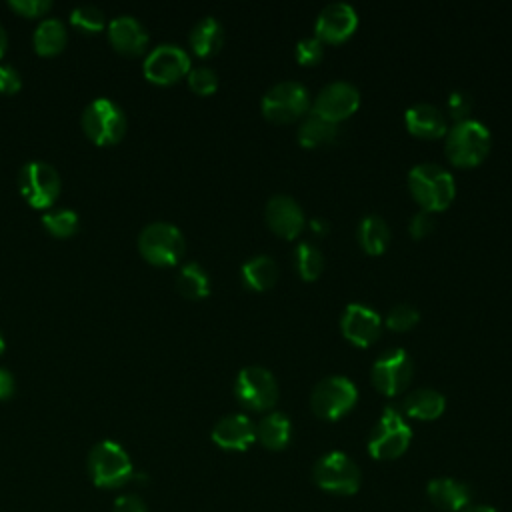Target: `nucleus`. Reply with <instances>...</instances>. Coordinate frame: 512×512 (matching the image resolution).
I'll use <instances>...</instances> for the list:
<instances>
[{
  "instance_id": "f257e3e1",
  "label": "nucleus",
  "mask_w": 512,
  "mask_h": 512,
  "mask_svg": "<svg viewBox=\"0 0 512 512\" xmlns=\"http://www.w3.org/2000/svg\"><path fill=\"white\" fill-rule=\"evenodd\" d=\"M408 186L424 210L446 208L456 192L452 174L436 162H420L412 166L408 172Z\"/></svg>"
},
{
  "instance_id": "f03ea898",
  "label": "nucleus",
  "mask_w": 512,
  "mask_h": 512,
  "mask_svg": "<svg viewBox=\"0 0 512 512\" xmlns=\"http://www.w3.org/2000/svg\"><path fill=\"white\" fill-rule=\"evenodd\" d=\"M88 474L98 488H120L134 476L130 454L114 440H102L88 454Z\"/></svg>"
},
{
  "instance_id": "7ed1b4c3",
  "label": "nucleus",
  "mask_w": 512,
  "mask_h": 512,
  "mask_svg": "<svg viewBox=\"0 0 512 512\" xmlns=\"http://www.w3.org/2000/svg\"><path fill=\"white\" fill-rule=\"evenodd\" d=\"M314 484L334 496H352L360 488V468L344 452L332 450L322 454L312 468Z\"/></svg>"
},
{
  "instance_id": "20e7f679",
  "label": "nucleus",
  "mask_w": 512,
  "mask_h": 512,
  "mask_svg": "<svg viewBox=\"0 0 512 512\" xmlns=\"http://www.w3.org/2000/svg\"><path fill=\"white\" fill-rule=\"evenodd\" d=\"M412 440V428L404 420L402 412L394 406H386L370 430L368 452L376 460H392L406 452Z\"/></svg>"
},
{
  "instance_id": "39448f33",
  "label": "nucleus",
  "mask_w": 512,
  "mask_h": 512,
  "mask_svg": "<svg viewBox=\"0 0 512 512\" xmlns=\"http://www.w3.org/2000/svg\"><path fill=\"white\" fill-rule=\"evenodd\" d=\"M138 250L148 262L156 266H172L182 258L186 250V240L176 224L158 220L146 224L140 230Z\"/></svg>"
},
{
  "instance_id": "423d86ee",
  "label": "nucleus",
  "mask_w": 512,
  "mask_h": 512,
  "mask_svg": "<svg viewBox=\"0 0 512 512\" xmlns=\"http://www.w3.org/2000/svg\"><path fill=\"white\" fill-rule=\"evenodd\" d=\"M80 122L84 134L98 146H112L120 142L128 126L124 110L110 98L92 100L84 108Z\"/></svg>"
},
{
  "instance_id": "0eeeda50",
  "label": "nucleus",
  "mask_w": 512,
  "mask_h": 512,
  "mask_svg": "<svg viewBox=\"0 0 512 512\" xmlns=\"http://www.w3.org/2000/svg\"><path fill=\"white\" fill-rule=\"evenodd\" d=\"M490 148L488 128L474 118L456 122L446 134V154L458 166L478 164Z\"/></svg>"
},
{
  "instance_id": "6e6552de",
  "label": "nucleus",
  "mask_w": 512,
  "mask_h": 512,
  "mask_svg": "<svg viewBox=\"0 0 512 512\" xmlns=\"http://www.w3.org/2000/svg\"><path fill=\"white\" fill-rule=\"evenodd\" d=\"M358 398V390L348 376L330 374L318 380L310 394V406L316 416L324 420H336L344 416Z\"/></svg>"
},
{
  "instance_id": "1a4fd4ad",
  "label": "nucleus",
  "mask_w": 512,
  "mask_h": 512,
  "mask_svg": "<svg viewBox=\"0 0 512 512\" xmlns=\"http://www.w3.org/2000/svg\"><path fill=\"white\" fill-rule=\"evenodd\" d=\"M18 188L24 200L34 208H50L62 188L58 170L42 160H30L20 168Z\"/></svg>"
},
{
  "instance_id": "9d476101",
  "label": "nucleus",
  "mask_w": 512,
  "mask_h": 512,
  "mask_svg": "<svg viewBox=\"0 0 512 512\" xmlns=\"http://www.w3.org/2000/svg\"><path fill=\"white\" fill-rule=\"evenodd\" d=\"M234 394L246 408L268 410L278 400V384L268 368L260 364H248L236 374Z\"/></svg>"
},
{
  "instance_id": "9b49d317",
  "label": "nucleus",
  "mask_w": 512,
  "mask_h": 512,
  "mask_svg": "<svg viewBox=\"0 0 512 512\" xmlns=\"http://www.w3.org/2000/svg\"><path fill=\"white\" fill-rule=\"evenodd\" d=\"M262 112L274 122H292L310 106V94L296 80H282L270 86L262 96Z\"/></svg>"
},
{
  "instance_id": "f8f14e48",
  "label": "nucleus",
  "mask_w": 512,
  "mask_h": 512,
  "mask_svg": "<svg viewBox=\"0 0 512 512\" xmlns=\"http://www.w3.org/2000/svg\"><path fill=\"white\" fill-rule=\"evenodd\" d=\"M144 76L154 84H172L190 70V56L178 44H158L144 58Z\"/></svg>"
},
{
  "instance_id": "ddd939ff",
  "label": "nucleus",
  "mask_w": 512,
  "mask_h": 512,
  "mask_svg": "<svg viewBox=\"0 0 512 512\" xmlns=\"http://www.w3.org/2000/svg\"><path fill=\"white\" fill-rule=\"evenodd\" d=\"M412 368V358L404 348H390L374 360L372 382L382 394L394 396L408 386Z\"/></svg>"
},
{
  "instance_id": "4468645a",
  "label": "nucleus",
  "mask_w": 512,
  "mask_h": 512,
  "mask_svg": "<svg viewBox=\"0 0 512 512\" xmlns=\"http://www.w3.org/2000/svg\"><path fill=\"white\" fill-rule=\"evenodd\" d=\"M358 104H360L358 88L346 80H334V82H328L316 94L312 112L330 122H338L350 116L358 108Z\"/></svg>"
},
{
  "instance_id": "2eb2a0df",
  "label": "nucleus",
  "mask_w": 512,
  "mask_h": 512,
  "mask_svg": "<svg viewBox=\"0 0 512 512\" xmlns=\"http://www.w3.org/2000/svg\"><path fill=\"white\" fill-rule=\"evenodd\" d=\"M340 328L350 342H354L358 346H368L380 336L382 318L368 304L350 302L342 312Z\"/></svg>"
},
{
  "instance_id": "dca6fc26",
  "label": "nucleus",
  "mask_w": 512,
  "mask_h": 512,
  "mask_svg": "<svg viewBox=\"0 0 512 512\" xmlns=\"http://www.w3.org/2000/svg\"><path fill=\"white\" fill-rule=\"evenodd\" d=\"M358 24L356 10L348 2H330L326 4L314 24L316 36L324 42H340L348 38Z\"/></svg>"
},
{
  "instance_id": "f3484780",
  "label": "nucleus",
  "mask_w": 512,
  "mask_h": 512,
  "mask_svg": "<svg viewBox=\"0 0 512 512\" xmlns=\"http://www.w3.org/2000/svg\"><path fill=\"white\" fill-rule=\"evenodd\" d=\"M210 436L224 450H246L256 440V424L246 414H226L214 424Z\"/></svg>"
},
{
  "instance_id": "a211bd4d",
  "label": "nucleus",
  "mask_w": 512,
  "mask_h": 512,
  "mask_svg": "<svg viewBox=\"0 0 512 512\" xmlns=\"http://www.w3.org/2000/svg\"><path fill=\"white\" fill-rule=\"evenodd\" d=\"M266 222L284 238H294L304 226V212L300 204L288 194H274L266 202Z\"/></svg>"
},
{
  "instance_id": "6ab92c4d",
  "label": "nucleus",
  "mask_w": 512,
  "mask_h": 512,
  "mask_svg": "<svg viewBox=\"0 0 512 512\" xmlns=\"http://www.w3.org/2000/svg\"><path fill=\"white\" fill-rule=\"evenodd\" d=\"M110 44L122 54H142L148 44V32L144 24L130 14H120L106 24Z\"/></svg>"
},
{
  "instance_id": "aec40b11",
  "label": "nucleus",
  "mask_w": 512,
  "mask_h": 512,
  "mask_svg": "<svg viewBox=\"0 0 512 512\" xmlns=\"http://www.w3.org/2000/svg\"><path fill=\"white\" fill-rule=\"evenodd\" d=\"M426 496L442 512H462L470 506L472 490L468 484H464L456 478L440 476V478H432L428 482Z\"/></svg>"
},
{
  "instance_id": "412c9836",
  "label": "nucleus",
  "mask_w": 512,
  "mask_h": 512,
  "mask_svg": "<svg viewBox=\"0 0 512 512\" xmlns=\"http://www.w3.org/2000/svg\"><path fill=\"white\" fill-rule=\"evenodd\" d=\"M406 126L412 134L424 138H436L446 132V118L444 114L430 102H416L404 112Z\"/></svg>"
},
{
  "instance_id": "4be33fe9",
  "label": "nucleus",
  "mask_w": 512,
  "mask_h": 512,
  "mask_svg": "<svg viewBox=\"0 0 512 512\" xmlns=\"http://www.w3.org/2000/svg\"><path fill=\"white\" fill-rule=\"evenodd\" d=\"M444 408H446L444 394L428 386L410 390L402 400V410L408 416L420 418V420H434L444 412Z\"/></svg>"
},
{
  "instance_id": "5701e85b",
  "label": "nucleus",
  "mask_w": 512,
  "mask_h": 512,
  "mask_svg": "<svg viewBox=\"0 0 512 512\" xmlns=\"http://www.w3.org/2000/svg\"><path fill=\"white\" fill-rule=\"evenodd\" d=\"M188 40L198 56H212L224 44V28L218 18L204 16L192 26Z\"/></svg>"
},
{
  "instance_id": "b1692460",
  "label": "nucleus",
  "mask_w": 512,
  "mask_h": 512,
  "mask_svg": "<svg viewBox=\"0 0 512 512\" xmlns=\"http://www.w3.org/2000/svg\"><path fill=\"white\" fill-rule=\"evenodd\" d=\"M290 436H292V424L284 412H270L262 416V420L256 424V440L270 450L286 448L290 442Z\"/></svg>"
},
{
  "instance_id": "393cba45",
  "label": "nucleus",
  "mask_w": 512,
  "mask_h": 512,
  "mask_svg": "<svg viewBox=\"0 0 512 512\" xmlns=\"http://www.w3.org/2000/svg\"><path fill=\"white\" fill-rule=\"evenodd\" d=\"M68 34H66V26L60 18H44L32 36L34 48L38 54L42 56H52L58 54L64 46H66Z\"/></svg>"
},
{
  "instance_id": "a878e982",
  "label": "nucleus",
  "mask_w": 512,
  "mask_h": 512,
  "mask_svg": "<svg viewBox=\"0 0 512 512\" xmlns=\"http://www.w3.org/2000/svg\"><path fill=\"white\" fill-rule=\"evenodd\" d=\"M358 242L370 254H380L390 242V226L380 214H366L358 222Z\"/></svg>"
},
{
  "instance_id": "bb28decb",
  "label": "nucleus",
  "mask_w": 512,
  "mask_h": 512,
  "mask_svg": "<svg viewBox=\"0 0 512 512\" xmlns=\"http://www.w3.org/2000/svg\"><path fill=\"white\" fill-rule=\"evenodd\" d=\"M278 278V266L268 254H256L242 264V280L254 290L270 288Z\"/></svg>"
},
{
  "instance_id": "cd10ccee",
  "label": "nucleus",
  "mask_w": 512,
  "mask_h": 512,
  "mask_svg": "<svg viewBox=\"0 0 512 512\" xmlns=\"http://www.w3.org/2000/svg\"><path fill=\"white\" fill-rule=\"evenodd\" d=\"M338 134L336 122H330L314 112H310L298 126V142L302 146H322L330 144Z\"/></svg>"
},
{
  "instance_id": "c85d7f7f",
  "label": "nucleus",
  "mask_w": 512,
  "mask_h": 512,
  "mask_svg": "<svg viewBox=\"0 0 512 512\" xmlns=\"http://www.w3.org/2000/svg\"><path fill=\"white\" fill-rule=\"evenodd\" d=\"M176 288L182 296L198 300L210 292V276L198 262H186L176 276Z\"/></svg>"
},
{
  "instance_id": "c756f323",
  "label": "nucleus",
  "mask_w": 512,
  "mask_h": 512,
  "mask_svg": "<svg viewBox=\"0 0 512 512\" xmlns=\"http://www.w3.org/2000/svg\"><path fill=\"white\" fill-rule=\"evenodd\" d=\"M42 226L56 238H68L78 232L80 218L70 208H56L42 214Z\"/></svg>"
},
{
  "instance_id": "7c9ffc66",
  "label": "nucleus",
  "mask_w": 512,
  "mask_h": 512,
  "mask_svg": "<svg viewBox=\"0 0 512 512\" xmlns=\"http://www.w3.org/2000/svg\"><path fill=\"white\" fill-rule=\"evenodd\" d=\"M294 264H296V270L300 272L302 278L312 280L322 272L324 256H322L320 248L314 242L304 240L294 250Z\"/></svg>"
},
{
  "instance_id": "2f4dec72",
  "label": "nucleus",
  "mask_w": 512,
  "mask_h": 512,
  "mask_svg": "<svg viewBox=\"0 0 512 512\" xmlns=\"http://www.w3.org/2000/svg\"><path fill=\"white\" fill-rule=\"evenodd\" d=\"M70 22L84 30V32H100L102 28H106V16L104 12L94 6V4H80V6H74L72 12H70Z\"/></svg>"
},
{
  "instance_id": "473e14b6",
  "label": "nucleus",
  "mask_w": 512,
  "mask_h": 512,
  "mask_svg": "<svg viewBox=\"0 0 512 512\" xmlns=\"http://www.w3.org/2000/svg\"><path fill=\"white\" fill-rule=\"evenodd\" d=\"M418 318H420V312H418L412 304L398 302V304H394V306L388 310L384 322H386L388 328L402 332V330L412 328V326L418 322Z\"/></svg>"
},
{
  "instance_id": "72a5a7b5",
  "label": "nucleus",
  "mask_w": 512,
  "mask_h": 512,
  "mask_svg": "<svg viewBox=\"0 0 512 512\" xmlns=\"http://www.w3.org/2000/svg\"><path fill=\"white\" fill-rule=\"evenodd\" d=\"M188 86L196 94H212L218 86V74L210 66H194L188 70Z\"/></svg>"
},
{
  "instance_id": "f704fd0d",
  "label": "nucleus",
  "mask_w": 512,
  "mask_h": 512,
  "mask_svg": "<svg viewBox=\"0 0 512 512\" xmlns=\"http://www.w3.org/2000/svg\"><path fill=\"white\" fill-rule=\"evenodd\" d=\"M296 58L300 64H316L322 58L324 52V44L322 40L314 34V36H304L296 42Z\"/></svg>"
},
{
  "instance_id": "c9c22d12",
  "label": "nucleus",
  "mask_w": 512,
  "mask_h": 512,
  "mask_svg": "<svg viewBox=\"0 0 512 512\" xmlns=\"http://www.w3.org/2000/svg\"><path fill=\"white\" fill-rule=\"evenodd\" d=\"M446 108L456 122L466 120L468 112L472 110V98L462 90H454V92H450V96L446 100Z\"/></svg>"
},
{
  "instance_id": "e433bc0d",
  "label": "nucleus",
  "mask_w": 512,
  "mask_h": 512,
  "mask_svg": "<svg viewBox=\"0 0 512 512\" xmlns=\"http://www.w3.org/2000/svg\"><path fill=\"white\" fill-rule=\"evenodd\" d=\"M8 6L22 16H42L52 8L50 0H8Z\"/></svg>"
},
{
  "instance_id": "4c0bfd02",
  "label": "nucleus",
  "mask_w": 512,
  "mask_h": 512,
  "mask_svg": "<svg viewBox=\"0 0 512 512\" xmlns=\"http://www.w3.org/2000/svg\"><path fill=\"white\" fill-rule=\"evenodd\" d=\"M22 86V76L12 64L0 62V92L2 94H14Z\"/></svg>"
},
{
  "instance_id": "58836bf2",
  "label": "nucleus",
  "mask_w": 512,
  "mask_h": 512,
  "mask_svg": "<svg viewBox=\"0 0 512 512\" xmlns=\"http://www.w3.org/2000/svg\"><path fill=\"white\" fill-rule=\"evenodd\" d=\"M408 228H410V234H412L414 238H422V236L430 234L432 228H434V218H432L430 210H424V208L418 210V212L410 218Z\"/></svg>"
},
{
  "instance_id": "ea45409f",
  "label": "nucleus",
  "mask_w": 512,
  "mask_h": 512,
  "mask_svg": "<svg viewBox=\"0 0 512 512\" xmlns=\"http://www.w3.org/2000/svg\"><path fill=\"white\" fill-rule=\"evenodd\" d=\"M112 512H148L144 500L136 494H122L114 500Z\"/></svg>"
},
{
  "instance_id": "a19ab883",
  "label": "nucleus",
  "mask_w": 512,
  "mask_h": 512,
  "mask_svg": "<svg viewBox=\"0 0 512 512\" xmlns=\"http://www.w3.org/2000/svg\"><path fill=\"white\" fill-rule=\"evenodd\" d=\"M16 390V380L10 370L0 366V400H8Z\"/></svg>"
},
{
  "instance_id": "79ce46f5",
  "label": "nucleus",
  "mask_w": 512,
  "mask_h": 512,
  "mask_svg": "<svg viewBox=\"0 0 512 512\" xmlns=\"http://www.w3.org/2000/svg\"><path fill=\"white\" fill-rule=\"evenodd\" d=\"M310 226H312V230H314V232L324 234V232L328 230V220H326V218L316 216V218H312V220H310Z\"/></svg>"
},
{
  "instance_id": "37998d69",
  "label": "nucleus",
  "mask_w": 512,
  "mask_h": 512,
  "mask_svg": "<svg viewBox=\"0 0 512 512\" xmlns=\"http://www.w3.org/2000/svg\"><path fill=\"white\" fill-rule=\"evenodd\" d=\"M6 46H8V36H6L4 26L0 24V58H2V54L6 52Z\"/></svg>"
},
{
  "instance_id": "c03bdc74",
  "label": "nucleus",
  "mask_w": 512,
  "mask_h": 512,
  "mask_svg": "<svg viewBox=\"0 0 512 512\" xmlns=\"http://www.w3.org/2000/svg\"><path fill=\"white\" fill-rule=\"evenodd\" d=\"M462 512H498V510H494L492 506H468Z\"/></svg>"
},
{
  "instance_id": "a18cd8bd",
  "label": "nucleus",
  "mask_w": 512,
  "mask_h": 512,
  "mask_svg": "<svg viewBox=\"0 0 512 512\" xmlns=\"http://www.w3.org/2000/svg\"><path fill=\"white\" fill-rule=\"evenodd\" d=\"M4 348H6V342H4V336H2V332H0V354L4 352Z\"/></svg>"
}]
</instances>
